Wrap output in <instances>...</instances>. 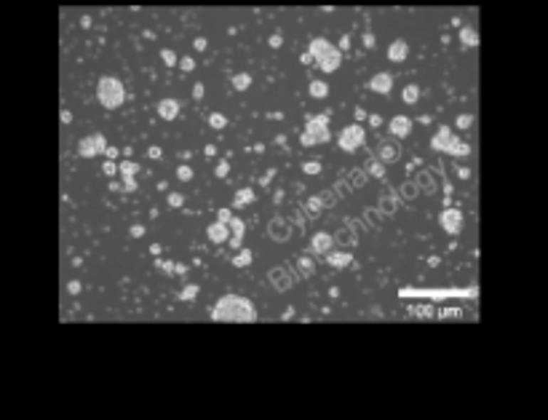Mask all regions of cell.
<instances>
[{"mask_svg": "<svg viewBox=\"0 0 548 420\" xmlns=\"http://www.w3.org/2000/svg\"><path fill=\"white\" fill-rule=\"evenodd\" d=\"M394 132L396 134H406V121H404V118H396V121H394Z\"/></svg>", "mask_w": 548, "mask_h": 420, "instance_id": "cell-3", "label": "cell"}, {"mask_svg": "<svg viewBox=\"0 0 548 420\" xmlns=\"http://www.w3.org/2000/svg\"><path fill=\"white\" fill-rule=\"evenodd\" d=\"M161 112H164L166 118H172V115H174V112H176L174 102H164V105H161Z\"/></svg>", "mask_w": 548, "mask_h": 420, "instance_id": "cell-2", "label": "cell"}, {"mask_svg": "<svg viewBox=\"0 0 548 420\" xmlns=\"http://www.w3.org/2000/svg\"><path fill=\"white\" fill-rule=\"evenodd\" d=\"M99 100L105 102L107 107H115V105H121L123 100V89L118 80H112V78H105L102 83H99Z\"/></svg>", "mask_w": 548, "mask_h": 420, "instance_id": "cell-1", "label": "cell"}, {"mask_svg": "<svg viewBox=\"0 0 548 420\" xmlns=\"http://www.w3.org/2000/svg\"><path fill=\"white\" fill-rule=\"evenodd\" d=\"M246 83H249V78H246V75H241V78H238V80H236V86H238V89H243Z\"/></svg>", "mask_w": 548, "mask_h": 420, "instance_id": "cell-6", "label": "cell"}, {"mask_svg": "<svg viewBox=\"0 0 548 420\" xmlns=\"http://www.w3.org/2000/svg\"><path fill=\"white\" fill-rule=\"evenodd\" d=\"M391 54H394V56H404V46H394V48H391Z\"/></svg>", "mask_w": 548, "mask_h": 420, "instance_id": "cell-5", "label": "cell"}, {"mask_svg": "<svg viewBox=\"0 0 548 420\" xmlns=\"http://www.w3.org/2000/svg\"><path fill=\"white\" fill-rule=\"evenodd\" d=\"M374 89H388V78H374Z\"/></svg>", "mask_w": 548, "mask_h": 420, "instance_id": "cell-4", "label": "cell"}]
</instances>
